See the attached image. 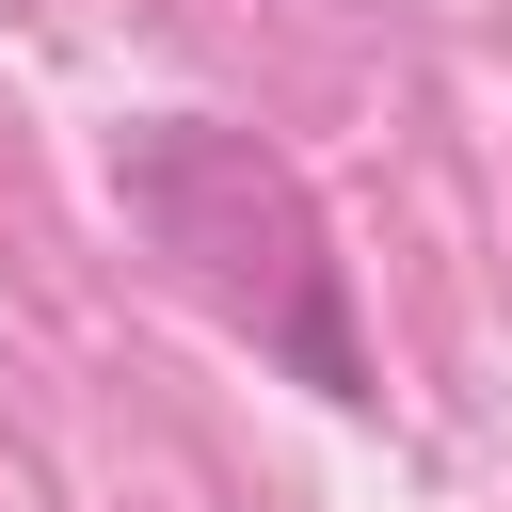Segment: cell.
I'll return each mask as SVG.
<instances>
[{
    "instance_id": "cell-1",
    "label": "cell",
    "mask_w": 512,
    "mask_h": 512,
    "mask_svg": "<svg viewBox=\"0 0 512 512\" xmlns=\"http://www.w3.org/2000/svg\"><path fill=\"white\" fill-rule=\"evenodd\" d=\"M112 192L128 224L192 272V304H224L256 352H288L320 400H368V352H352V288H336V240L304 208V176L256 144V128H208V112H160L112 144Z\"/></svg>"
}]
</instances>
